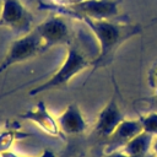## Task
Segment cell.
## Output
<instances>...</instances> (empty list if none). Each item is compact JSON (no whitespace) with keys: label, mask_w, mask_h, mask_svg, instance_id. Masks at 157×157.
<instances>
[{"label":"cell","mask_w":157,"mask_h":157,"mask_svg":"<svg viewBox=\"0 0 157 157\" xmlns=\"http://www.w3.org/2000/svg\"><path fill=\"white\" fill-rule=\"evenodd\" d=\"M18 117L22 118L23 120L36 124L43 132H45L49 136L63 137V132L58 124V119H55L49 113V110L43 101H39L34 107H32L31 109H27Z\"/></svg>","instance_id":"9c48e42d"},{"label":"cell","mask_w":157,"mask_h":157,"mask_svg":"<svg viewBox=\"0 0 157 157\" xmlns=\"http://www.w3.org/2000/svg\"><path fill=\"white\" fill-rule=\"evenodd\" d=\"M43 40V53L56 45H70L72 34L61 15H52L34 27Z\"/></svg>","instance_id":"5b68a950"},{"label":"cell","mask_w":157,"mask_h":157,"mask_svg":"<svg viewBox=\"0 0 157 157\" xmlns=\"http://www.w3.org/2000/svg\"><path fill=\"white\" fill-rule=\"evenodd\" d=\"M152 153L155 157H157V136H155L153 142H152Z\"/></svg>","instance_id":"d6986e66"},{"label":"cell","mask_w":157,"mask_h":157,"mask_svg":"<svg viewBox=\"0 0 157 157\" xmlns=\"http://www.w3.org/2000/svg\"><path fill=\"white\" fill-rule=\"evenodd\" d=\"M148 86L152 88L153 94H157V63L148 71Z\"/></svg>","instance_id":"5bb4252c"},{"label":"cell","mask_w":157,"mask_h":157,"mask_svg":"<svg viewBox=\"0 0 157 157\" xmlns=\"http://www.w3.org/2000/svg\"><path fill=\"white\" fill-rule=\"evenodd\" d=\"M42 53H43V40L39 33L37 32V29L33 28L32 31L15 39L10 44L5 54V58L0 64V74H2L10 66L27 61Z\"/></svg>","instance_id":"277c9868"},{"label":"cell","mask_w":157,"mask_h":157,"mask_svg":"<svg viewBox=\"0 0 157 157\" xmlns=\"http://www.w3.org/2000/svg\"><path fill=\"white\" fill-rule=\"evenodd\" d=\"M139 119L142 123L145 131L157 136V112H150L146 115H140Z\"/></svg>","instance_id":"4fadbf2b"},{"label":"cell","mask_w":157,"mask_h":157,"mask_svg":"<svg viewBox=\"0 0 157 157\" xmlns=\"http://www.w3.org/2000/svg\"><path fill=\"white\" fill-rule=\"evenodd\" d=\"M29 136V134L21 131L20 125L16 121L9 120L7 124L4 126L2 130H0V153L9 151L11 145L16 140H21Z\"/></svg>","instance_id":"7c38bea8"},{"label":"cell","mask_w":157,"mask_h":157,"mask_svg":"<svg viewBox=\"0 0 157 157\" xmlns=\"http://www.w3.org/2000/svg\"><path fill=\"white\" fill-rule=\"evenodd\" d=\"M91 64H92V59L87 58L80 49L72 45H67L66 56L63 64L60 65V67L58 69V71L43 83L31 88L28 94L33 97L43 92L66 87L72 77H75L77 74H80L85 69L91 67Z\"/></svg>","instance_id":"3957f363"},{"label":"cell","mask_w":157,"mask_h":157,"mask_svg":"<svg viewBox=\"0 0 157 157\" xmlns=\"http://www.w3.org/2000/svg\"><path fill=\"white\" fill-rule=\"evenodd\" d=\"M56 119L63 135H80L87 129V121L76 103H70Z\"/></svg>","instance_id":"30bf717a"},{"label":"cell","mask_w":157,"mask_h":157,"mask_svg":"<svg viewBox=\"0 0 157 157\" xmlns=\"http://www.w3.org/2000/svg\"><path fill=\"white\" fill-rule=\"evenodd\" d=\"M80 21L91 29L98 43V52L92 59L91 72L87 80L98 69L109 66L118 49L126 40L141 34L144 31V26L140 23H123L115 20H93L88 17H81Z\"/></svg>","instance_id":"6da1fadb"},{"label":"cell","mask_w":157,"mask_h":157,"mask_svg":"<svg viewBox=\"0 0 157 157\" xmlns=\"http://www.w3.org/2000/svg\"><path fill=\"white\" fill-rule=\"evenodd\" d=\"M0 27H4V26H2V22H1V21H0Z\"/></svg>","instance_id":"ffe728a7"},{"label":"cell","mask_w":157,"mask_h":157,"mask_svg":"<svg viewBox=\"0 0 157 157\" xmlns=\"http://www.w3.org/2000/svg\"><path fill=\"white\" fill-rule=\"evenodd\" d=\"M142 101L146 102L150 108H153L155 109L152 112H157V94H153L152 97H148V98H144Z\"/></svg>","instance_id":"e0dca14e"},{"label":"cell","mask_w":157,"mask_h":157,"mask_svg":"<svg viewBox=\"0 0 157 157\" xmlns=\"http://www.w3.org/2000/svg\"><path fill=\"white\" fill-rule=\"evenodd\" d=\"M105 157H137V156H130V155L124 153L123 151H115V152H112V153L105 155ZM141 157H155V156H153V153H150L147 156H141Z\"/></svg>","instance_id":"2e32d148"},{"label":"cell","mask_w":157,"mask_h":157,"mask_svg":"<svg viewBox=\"0 0 157 157\" xmlns=\"http://www.w3.org/2000/svg\"><path fill=\"white\" fill-rule=\"evenodd\" d=\"M119 0H82L70 5H56L39 1V10H49L54 13L80 20L88 17L93 20H114L119 16Z\"/></svg>","instance_id":"7a4b0ae2"},{"label":"cell","mask_w":157,"mask_h":157,"mask_svg":"<svg viewBox=\"0 0 157 157\" xmlns=\"http://www.w3.org/2000/svg\"><path fill=\"white\" fill-rule=\"evenodd\" d=\"M141 131H144V126L140 119H124L117 126V129L105 140H103L104 153L108 155L120 151L132 137H135Z\"/></svg>","instance_id":"52a82bcc"},{"label":"cell","mask_w":157,"mask_h":157,"mask_svg":"<svg viewBox=\"0 0 157 157\" xmlns=\"http://www.w3.org/2000/svg\"><path fill=\"white\" fill-rule=\"evenodd\" d=\"M78 1H82V0H52V2L56 5H70V4L78 2Z\"/></svg>","instance_id":"ac0fdd59"},{"label":"cell","mask_w":157,"mask_h":157,"mask_svg":"<svg viewBox=\"0 0 157 157\" xmlns=\"http://www.w3.org/2000/svg\"><path fill=\"white\" fill-rule=\"evenodd\" d=\"M0 21L15 34H26L33 29V15L20 0H1Z\"/></svg>","instance_id":"8992f818"},{"label":"cell","mask_w":157,"mask_h":157,"mask_svg":"<svg viewBox=\"0 0 157 157\" xmlns=\"http://www.w3.org/2000/svg\"><path fill=\"white\" fill-rule=\"evenodd\" d=\"M155 136L147 131H141L135 137H132L120 151L130 156H147L152 151V142Z\"/></svg>","instance_id":"8fae6325"},{"label":"cell","mask_w":157,"mask_h":157,"mask_svg":"<svg viewBox=\"0 0 157 157\" xmlns=\"http://www.w3.org/2000/svg\"><path fill=\"white\" fill-rule=\"evenodd\" d=\"M0 157H21V156H18V155H16L15 152H12V151H5V152H1L0 153ZM37 157H56L55 156V153L54 152H52L50 150H45L44 152H42L39 156H37Z\"/></svg>","instance_id":"9a60e30c"},{"label":"cell","mask_w":157,"mask_h":157,"mask_svg":"<svg viewBox=\"0 0 157 157\" xmlns=\"http://www.w3.org/2000/svg\"><path fill=\"white\" fill-rule=\"evenodd\" d=\"M124 119V114L117 103V99L112 97L97 115L94 135L102 140H105Z\"/></svg>","instance_id":"ba28073f"}]
</instances>
